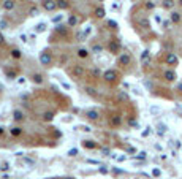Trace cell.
Listing matches in <instances>:
<instances>
[{
    "label": "cell",
    "instance_id": "cell-1",
    "mask_svg": "<svg viewBox=\"0 0 182 179\" xmlns=\"http://www.w3.org/2000/svg\"><path fill=\"white\" fill-rule=\"evenodd\" d=\"M166 65H171V67H174V65H177V62H179V59H177V56L176 54H173V52H168L166 54Z\"/></svg>",
    "mask_w": 182,
    "mask_h": 179
},
{
    "label": "cell",
    "instance_id": "cell-2",
    "mask_svg": "<svg viewBox=\"0 0 182 179\" xmlns=\"http://www.w3.org/2000/svg\"><path fill=\"white\" fill-rule=\"evenodd\" d=\"M43 8L46 11H54L57 8V2H54V0H43Z\"/></svg>",
    "mask_w": 182,
    "mask_h": 179
},
{
    "label": "cell",
    "instance_id": "cell-3",
    "mask_svg": "<svg viewBox=\"0 0 182 179\" xmlns=\"http://www.w3.org/2000/svg\"><path fill=\"white\" fill-rule=\"evenodd\" d=\"M40 62H41L43 65H49V63L52 62L51 54H49L48 51H43V52H41V56H40Z\"/></svg>",
    "mask_w": 182,
    "mask_h": 179
},
{
    "label": "cell",
    "instance_id": "cell-4",
    "mask_svg": "<svg viewBox=\"0 0 182 179\" xmlns=\"http://www.w3.org/2000/svg\"><path fill=\"white\" fill-rule=\"evenodd\" d=\"M104 78V81H108V82H112V81H116V78H117V73L114 70H108L106 73L103 75Z\"/></svg>",
    "mask_w": 182,
    "mask_h": 179
},
{
    "label": "cell",
    "instance_id": "cell-5",
    "mask_svg": "<svg viewBox=\"0 0 182 179\" xmlns=\"http://www.w3.org/2000/svg\"><path fill=\"white\" fill-rule=\"evenodd\" d=\"M130 62H131V56L128 52L120 54V57H119V63H120V65H128Z\"/></svg>",
    "mask_w": 182,
    "mask_h": 179
},
{
    "label": "cell",
    "instance_id": "cell-6",
    "mask_svg": "<svg viewBox=\"0 0 182 179\" xmlns=\"http://www.w3.org/2000/svg\"><path fill=\"white\" fill-rule=\"evenodd\" d=\"M71 75L75 76V78H83V76H84V68H83V67H79V65L73 67Z\"/></svg>",
    "mask_w": 182,
    "mask_h": 179
},
{
    "label": "cell",
    "instance_id": "cell-7",
    "mask_svg": "<svg viewBox=\"0 0 182 179\" xmlns=\"http://www.w3.org/2000/svg\"><path fill=\"white\" fill-rule=\"evenodd\" d=\"M109 51H111L112 54H117L120 51V44H119V41H111L109 43Z\"/></svg>",
    "mask_w": 182,
    "mask_h": 179
},
{
    "label": "cell",
    "instance_id": "cell-8",
    "mask_svg": "<svg viewBox=\"0 0 182 179\" xmlns=\"http://www.w3.org/2000/svg\"><path fill=\"white\" fill-rule=\"evenodd\" d=\"M78 24H79V17L78 16L73 15V16L68 17V25H70V27H75V25H78Z\"/></svg>",
    "mask_w": 182,
    "mask_h": 179
},
{
    "label": "cell",
    "instance_id": "cell-9",
    "mask_svg": "<svg viewBox=\"0 0 182 179\" xmlns=\"http://www.w3.org/2000/svg\"><path fill=\"white\" fill-rule=\"evenodd\" d=\"M138 24L143 27V29H149V27H151V22H149V19H146V17H141V19H138Z\"/></svg>",
    "mask_w": 182,
    "mask_h": 179
},
{
    "label": "cell",
    "instance_id": "cell-10",
    "mask_svg": "<svg viewBox=\"0 0 182 179\" xmlns=\"http://www.w3.org/2000/svg\"><path fill=\"white\" fill-rule=\"evenodd\" d=\"M162 7L165 8V10H171V8L174 7V0H163Z\"/></svg>",
    "mask_w": 182,
    "mask_h": 179
},
{
    "label": "cell",
    "instance_id": "cell-11",
    "mask_svg": "<svg viewBox=\"0 0 182 179\" xmlns=\"http://www.w3.org/2000/svg\"><path fill=\"white\" fill-rule=\"evenodd\" d=\"M165 78L168 81H174L176 79V73L173 71V70H168V71H165Z\"/></svg>",
    "mask_w": 182,
    "mask_h": 179
},
{
    "label": "cell",
    "instance_id": "cell-12",
    "mask_svg": "<svg viewBox=\"0 0 182 179\" xmlns=\"http://www.w3.org/2000/svg\"><path fill=\"white\" fill-rule=\"evenodd\" d=\"M86 116H87L90 121H97V119H98V113L97 111H87V113H86Z\"/></svg>",
    "mask_w": 182,
    "mask_h": 179
},
{
    "label": "cell",
    "instance_id": "cell-13",
    "mask_svg": "<svg viewBox=\"0 0 182 179\" xmlns=\"http://www.w3.org/2000/svg\"><path fill=\"white\" fill-rule=\"evenodd\" d=\"M3 8H5V10H13V8H15V2H13V0H5V2H3Z\"/></svg>",
    "mask_w": 182,
    "mask_h": 179
},
{
    "label": "cell",
    "instance_id": "cell-14",
    "mask_svg": "<svg viewBox=\"0 0 182 179\" xmlns=\"http://www.w3.org/2000/svg\"><path fill=\"white\" fill-rule=\"evenodd\" d=\"M181 21V13H177V11H173L171 13V22H179Z\"/></svg>",
    "mask_w": 182,
    "mask_h": 179
},
{
    "label": "cell",
    "instance_id": "cell-15",
    "mask_svg": "<svg viewBox=\"0 0 182 179\" xmlns=\"http://www.w3.org/2000/svg\"><path fill=\"white\" fill-rule=\"evenodd\" d=\"M57 7H59V8H62V10H67V8L70 7V5H68L67 0H57Z\"/></svg>",
    "mask_w": 182,
    "mask_h": 179
},
{
    "label": "cell",
    "instance_id": "cell-16",
    "mask_svg": "<svg viewBox=\"0 0 182 179\" xmlns=\"http://www.w3.org/2000/svg\"><path fill=\"white\" fill-rule=\"evenodd\" d=\"M32 79H33V82H36V84H41V82H43V76L36 73V75L32 76Z\"/></svg>",
    "mask_w": 182,
    "mask_h": 179
},
{
    "label": "cell",
    "instance_id": "cell-17",
    "mask_svg": "<svg viewBox=\"0 0 182 179\" xmlns=\"http://www.w3.org/2000/svg\"><path fill=\"white\" fill-rule=\"evenodd\" d=\"M111 124H112V125H119V124H120V117L119 116H112L111 117Z\"/></svg>",
    "mask_w": 182,
    "mask_h": 179
},
{
    "label": "cell",
    "instance_id": "cell-18",
    "mask_svg": "<svg viewBox=\"0 0 182 179\" xmlns=\"http://www.w3.org/2000/svg\"><path fill=\"white\" fill-rule=\"evenodd\" d=\"M95 16H97V17H103L104 16V10H103V8H97V10H95Z\"/></svg>",
    "mask_w": 182,
    "mask_h": 179
},
{
    "label": "cell",
    "instance_id": "cell-19",
    "mask_svg": "<svg viewBox=\"0 0 182 179\" xmlns=\"http://www.w3.org/2000/svg\"><path fill=\"white\" fill-rule=\"evenodd\" d=\"M86 36H87V33H86V32H79V33L76 35V38H78V41H84Z\"/></svg>",
    "mask_w": 182,
    "mask_h": 179
},
{
    "label": "cell",
    "instance_id": "cell-20",
    "mask_svg": "<svg viewBox=\"0 0 182 179\" xmlns=\"http://www.w3.org/2000/svg\"><path fill=\"white\" fill-rule=\"evenodd\" d=\"M78 56H79V57H87V56H89V51H87V49H79V51H78Z\"/></svg>",
    "mask_w": 182,
    "mask_h": 179
},
{
    "label": "cell",
    "instance_id": "cell-21",
    "mask_svg": "<svg viewBox=\"0 0 182 179\" xmlns=\"http://www.w3.org/2000/svg\"><path fill=\"white\" fill-rule=\"evenodd\" d=\"M83 144H84V148H89V149H94L95 146H97L95 143H92V141H84Z\"/></svg>",
    "mask_w": 182,
    "mask_h": 179
},
{
    "label": "cell",
    "instance_id": "cell-22",
    "mask_svg": "<svg viewBox=\"0 0 182 179\" xmlns=\"http://www.w3.org/2000/svg\"><path fill=\"white\" fill-rule=\"evenodd\" d=\"M57 32H59L60 35H67V29H65L63 25H57Z\"/></svg>",
    "mask_w": 182,
    "mask_h": 179
},
{
    "label": "cell",
    "instance_id": "cell-23",
    "mask_svg": "<svg viewBox=\"0 0 182 179\" xmlns=\"http://www.w3.org/2000/svg\"><path fill=\"white\" fill-rule=\"evenodd\" d=\"M22 117H24V114H22L21 111H15V119L16 121H22Z\"/></svg>",
    "mask_w": 182,
    "mask_h": 179
},
{
    "label": "cell",
    "instance_id": "cell-24",
    "mask_svg": "<svg viewBox=\"0 0 182 179\" xmlns=\"http://www.w3.org/2000/svg\"><path fill=\"white\" fill-rule=\"evenodd\" d=\"M92 51H94L95 54H98V52H102V51H103V48L100 46V44H95V46L92 48Z\"/></svg>",
    "mask_w": 182,
    "mask_h": 179
},
{
    "label": "cell",
    "instance_id": "cell-25",
    "mask_svg": "<svg viewBox=\"0 0 182 179\" xmlns=\"http://www.w3.org/2000/svg\"><path fill=\"white\" fill-rule=\"evenodd\" d=\"M44 30H46V25H44V24H38V25H36V32H44Z\"/></svg>",
    "mask_w": 182,
    "mask_h": 179
},
{
    "label": "cell",
    "instance_id": "cell-26",
    "mask_svg": "<svg viewBox=\"0 0 182 179\" xmlns=\"http://www.w3.org/2000/svg\"><path fill=\"white\" fill-rule=\"evenodd\" d=\"M146 8H147V10H154V8H155V3H154V2H147V3H146Z\"/></svg>",
    "mask_w": 182,
    "mask_h": 179
},
{
    "label": "cell",
    "instance_id": "cell-27",
    "mask_svg": "<svg viewBox=\"0 0 182 179\" xmlns=\"http://www.w3.org/2000/svg\"><path fill=\"white\" fill-rule=\"evenodd\" d=\"M147 57H149V51H143V56H141L143 62H147Z\"/></svg>",
    "mask_w": 182,
    "mask_h": 179
},
{
    "label": "cell",
    "instance_id": "cell-28",
    "mask_svg": "<svg viewBox=\"0 0 182 179\" xmlns=\"http://www.w3.org/2000/svg\"><path fill=\"white\" fill-rule=\"evenodd\" d=\"M163 29H171V21H163Z\"/></svg>",
    "mask_w": 182,
    "mask_h": 179
},
{
    "label": "cell",
    "instance_id": "cell-29",
    "mask_svg": "<svg viewBox=\"0 0 182 179\" xmlns=\"http://www.w3.org/2000/svg\"><path fill=\"white\" fill-rule=\"evenodd\" d=\"M38 8H32V10H30V16H38Z\"/></svg>",
    "mask_w": 182,
    "mask_h": 179
},
{
    "label": "cell",
    "instance_id": "cell-30",
    "mask_svg": "<svg viewBox=\"0 0 182 179\" xmlns=\"http://www.w3.org/2000/svg\"><path fill=\"white\" fill-rule=\"evenodd\" d=\"M21 128H13V130H11V133H13V135H15V136H17V135H21Z\"/></svg>",
    "mask_w": 182,
    "mask_h": 179
},
{
    "label": "cell",
    "instance_id": "cell-31",
    "mask_svg": "<svg viewBox=\"0 0 182 179\" xmlns=\"http://www.w3.org/2000/svg\"><path fill=\"white\" fill-rule=\"evenodd\" d=\"M108 25L112 27V29H117V22L116 21H108Z\"/></svg>",
    "mask_w": 182,
    "mask_h": 179
},
{
    "label": "cell",
    "instance_id": "cell-32",
    "mask_svg": "<svg viewBox=\"0 0 182 179\" xmlns=\"http://www.w3.org/2000/svg\"><path fill=\"white\" fill-rule=\"evenodd\" d=\"M11 54H13V57H16V59H19V57H21V52L17 51V49H13V52H11Z\"/></svg>",
    "mask_w": 182,
    "mask_h": 179
},
{
    "label": "cell",
    "instance_id": "cell-33",
    "mask_svg": "<svg viewBox=\"0 0 182 179\" xmlns=\"http://www.w3.org/2000/svg\"><path fill=\"white\" fill-rule=\"evenodd\" d=\"M52 119V113H44V121H51Z\"/></svg>",
    "mask_w": 182,
    "mask_h": 179
},
{
    "label": "cell",
    "instance_id": "cell-34",
    "mask_svg": "<svg viewBox=\"0 0 182 179\" xmlns=\"http://www.w3.org/2000/svg\"><path fill=\"white\" fill-rule=\"evenodd\" d=\"M76 154H78V149H76V148H73V149L68 151V155H76Z\"/></svg>",
    "mask_w": 182,
    "mask_h": 179
},
{
    "label": "cell",
    "instance_id": "cell-35",
    "mask_svg": "<svg viewBox=\"0 0 182 179\" xmlns=\"http://www.w3.org/2000/svg\"><path fill=\"white\" fill-rule=\"evenodd\" d=\"M158 111H160V108H157V106H152V108H151V113H152V114H157Z\"/></svg>",
    "mask_w": 182,
    "mask_h": 179
},
{
    "label": "cell",
    "instance_id": "cell-36",
    "mask_svg": "<svg viewBox=\"0 0 182 179\" xmlns=\"http://www.w3.org/2000/svg\"><path fill=\"white\" fill-rule=\"evenodd\" d=\"M119 98H120V100H127V98H128V97H127V94L120 92V94H119Z\"/></svg>",
    "mask_w": 182,
    "mask_h": 179
},
{
    "label": "cell",
    "instance_id": "cell-37",
    "mask_svg": "<svg viewBox=\"0 0 182 179\" xmlns=\"http://www.w3.org/2000/svg\"><path fill=\"white\" fill-rule=\"evenodd\" d=\"M0 29H7V22L5 21H0Z\"/></svg>",
    "mask_w": 182,
    "mask_h": 179
},
{
    "label": "cell",
    "instance_id": "cell-38",
    "mask_svg": "<svg viewBox=\"0 0 182 179\" xmlns=\"http://www.w3.org/2000/svg\"><path fill=\"white\" fill-rule=\"evenodd\" d=\"M92 75L94 76H100V70H98V68H95V70L92 71Z\"/></svg>",
    "mask_w": 182,
    "mask_h": 179
},
{
    "label": "cell",
    "instance_id": "cell-39",
    "mask_svg": "<svg viewBox=\"0 0 182 179\" xmlns=\"http://www.w3.org/2000/svg\"><path fill=\"white\" fill-rule=\"evenodd\" d=\"M86 90H87V92H89L90 95H95V92H94V89H92V87H87Z\"/></svg>",
    "mask_w": 182,
    "mask_h": 179
},
{
    "label": "cell",
    "instance_id": "cell-40",
    "mask_svg": "<svg viewBox=\"0 0 182 179\" xmlns=\"http://www.w3.org/2000/svg\"><path fill=\"white\" fill-rule=\"evenodd\" d=\"M7 75H8V78H11V79H13V78H15V71H8Z\"/></svg>",
    "mask_w": 182,
    "mask_h": 179
},
{
    "label": "cell",
    "instance_id": "cell-41",
    "mask_svg": "<svg viewBox=\"0 0 182 179\" xmlns=\"http://www.w3.org/2000/svg\"><path fill=\"white\" fill-rule=\"evenodd\" d=\"M59 21H62V15H60V16H56V17H54V22H59Z\"/></svg>",
    "mask_w": 182,
    "mask_h": 179
},
{
    "label": "cell",
    "instance_id": "cell-42",
    "mask_svg": "<svg viewBox=\"0 0 182 179\" xmlns=\"http://www.w3.org/2000/svg\"><path fill=\"white\" fill-rule=\"evenodd\" d=\"M60 84H62L63 87H65V89H67V90H70V86H68V84H67V82H60Z\"/></svg>",
    "mask_w": 182,
    "mask_h": 179
},
{
    "label": "cell",
    "instance_id": "cell-43",
    "mask_svg": "<svg viewBox=\"0 0 182 179\" xmlns=\"http://www.w3.org/2000/svg\"><path fill=\"white\" fill-rule=\"evenodd\" d=\"M149 133H151V128H149V130H144V132H143V135H144V136H147Z\"/></svg>",
    "mask_w": 182,
    "mask_h": 179
},
{
    "label": "cell",
    "instance_id": "cell-44",
    "mask_svg": "<svg viewBox=\"0 0 182 179\" xmlns=\"http://www.w3.org/2000/svg\"><path fill=\"white\" fill-rule=\"evenodd\" d=\"M3 43H5V38H3L2 33H0V44H3Z\"/></svg>",
    "mask_w": 182,
    "mask_h": 179
},
{
    "label": "cell",
    "instance_id": "cell-45",
    "mask_svg": "<svg viewBox=\"0 0 182 179\" xmlns=\"http://www.w3.org/2000/svg\"><path fill=\"white\" fill-rule=\"evenodd\" d=\"M154 176H160V171H158V170H154Z\"/></svg>",
    "mask_w": 182,
    "mask_h": 179
},
{
    "label": "cell",
    "instance_id": "cell-46",
    "mask_svg": "<svg viewBox=\"0 0 182 179\" xmlns=\"http://www.w3.org/2000/svg\"><path fill=\"white\" fill-rule=\"evenodd\" d=\"M0 133H3V127H0Z\"/></svg>",
    "mask_w": 182,
    "mask_h": 179
},
{
    "label": "cell",
    "instance_id": "cell-47",
    "mask_svg": "<svg viewBox=\"0 0 182 179\" xmlns=\"http://www.w3.org/2000/svg\"><path fill=\"white\" fill-rule=\"evenodd\" d=\"M179 89H181V90H182V84H181V86H179Z\"/></svg>",
    "mask_w": 182,
    "mask_h": 179
},
{
    "label": "cell",
    "instance_id": "cell-48",
    "mask_svg": "<svg viewBox=\"0 0 182 179\" xmlns=\"http://www.w3.org/2000/svg\"><path fill=\"white\" fill-rule=\"evenodd\" d=\"M179 3H181V5H182V0H179Z\"/></svg>",
    "mask_w": 182,
    "mask_h": 179
}]
</instances>
